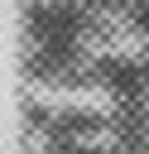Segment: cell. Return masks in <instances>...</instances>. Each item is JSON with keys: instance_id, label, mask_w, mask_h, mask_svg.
<instances>
[]
</instances>
